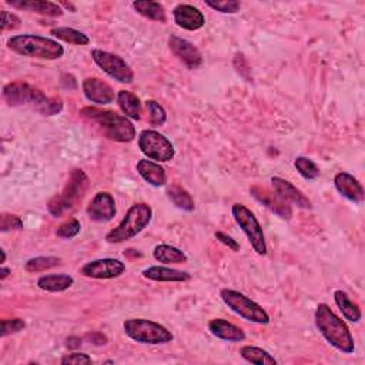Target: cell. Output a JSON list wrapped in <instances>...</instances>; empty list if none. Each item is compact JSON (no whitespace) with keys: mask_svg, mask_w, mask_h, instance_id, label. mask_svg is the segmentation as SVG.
<instances>
[{"mask_svg":"<svg viewBox=\"0 0 365 365\" xmlns=\"http://www.w3.org/2000/svg\"><path fill=\"white\" fill-rule=\"evenodd\" d=\"M4 99L11 107L29 108L43 116H56L63 110V101L60 99L49 97L40 89L23 82L6 84L4 87Z\"/></svg>","mask_w":365,"mask_h":365,"instance_id":"cell-1","label":"cell"},{"mask_svg":"<svg viewBox=\"0 0 365 365\" xmlns=\"http://www.w3.org/2000/svg\"><path fill=\"white\" fill-rule=\"evenodd\" d=\"M314 321L318 332L331 347L344 354H352L355 351L354 337L348 325L331 310L328 304L321 303L317 305Z\"/></svg>","mask_w":365,"mask_h":365,"instance_id":"cell-2","label":"cell"},{"mask_svg":"<svg viewBox=\"0 0 365 365\" xmlns=\"http://www.w3.org/2000/svg\"><path fill=\"white\" fill-rule=\"evenodd\" d=\"M80 114L96 123L103 135L117 143H130L136 139V128L126 116L99 107H84Z\"/></svg>","mask_w":365,"mask_h":365,"instance_id":"cell-3","label":"cell"},{"mask_svg":"<svg viewBox=\"0 0 365 365\" xmlns=\"http://www.w3.org/2000/svg\"><path fill=\"white\" fill-rule=\"evenodd\" d=\"M8 47L23 57L40 60H57L64 55V49L57 40L39 35L12 36L8 40Z\"/></svg>","mask_w":365,"mask_h":365,"instance_id":"cell-4","label":"cell"},{"mask_svg":"<svg viewBox=\"0 0 365 365\" xmlns=\"http://www.w3.org/2000/svg\"><path fill=\"white\" fill-rule=\"evenodd\" d=\"M152 207L146 203H136L128 210L126 215L118 223V225L107 232L106 241L108 245H121V242L132 240L152 223Z\"/></svg>","mask_w":365,"mask_h":365,"instance_id":"cell-5","label":"cell"},{"mask_svg":"<svg viewBox=\"0 0 365 365\" xmlns=\"http://www.w3.org/2000/svg\"><path fill=\"white\" fill-rule=\"evenodd\" d=\"M89 189V177L83 170L74 169L70 173V179L63 189V191L53 197L47 206L49 213L53 217H62L66 213L76 208V206L83 200L86 191Z\"/></svg>","mask_w":365,"mask_h":365,"instance_id":"cell-6","label":"cell"},{"mask_svg":"<svg viewBox=\"0 0 365 365\" xmlns=\"http://www.w3.org/2000/svg\"><path fill=\"white\" fill-rule=\"evenodd\" d=\"M125 334L139 344L160 345L169 344L174 339V335L169 328L160 322L146 320V318H130L123 322Z\"/></svg>","mask_w":365,"mask_h":365,"instance_id":"cell-7","label":"cell"},{"mask_svg":"<svg viewBox=\"0 0 365 365\" xmlns=\"http://www.w3.org/2000/svg\"><path fill=\"white\" fill-rule=\"evenodd\" d=\"M220 297L223 303L242 320L259 325L270 324L269 313L259 303L253 301L250 297L245 296L242 293L230 288H223Z\"/></svg>","mask_w":365,"mask_h":365,"instance_id":"cell-8","label":"cell"},{"mask_svg":"<svg viewBox=\"0 0 365 365\" xmlns=\"http://www.w3.org/2000/svg\"><path fill=\"white\" fill-rule=\"evenodd\" d=\"M231 213H232V217H234L235 223L238 224V227L249 238V242L252 245L253 250L259 256H266L269 252L266 235H264L263 227L259 223L256 214L249 207H246L245 204H240V203H235L231 207Z\"/></svg>","mask_w":365,"mask_h":365,"instance_id":"cell-9","label":"cell"},{"mask_svg":"<svg viewBox=\"0 0 365 365\" xmlns=\"http://www.w3.org/2000/svg\"><path fill=\"white\" fill-rule=\"evenodd\" d=\"M139 149L149 159L156 163L172 162L176 156L173 143L156 130H143L139 135Z\"/></svg>","mask_w":365,"mask_h":365,"instance_id":"cell-10","label":"cell"},{"mask_svg":"<svg viewBox=\"0 0 365 365\" xmlns=\"http://www.w3.org/2000/svg\"><path fill=\"white\" fill-rule=\"evenodd\" d=\"M90 55L93 62L113 80L123 84L133 83L135 73L123 57L101 49H93Z\"/></svg>","mask_w":365,"mask_h":365,"instance_id":"cell-11","label":"cell"},{"mask_svg":"<svg viewBox=\"0 0 365 365\" xmlns=\"http://www.w3.org/2000/svg\"><path fill=\"white\" fill-rule=\"evenodd\" d=\"M126 264L117 259H99L86 263L80 269V274L93 280H111L125 274Z\"/></svg>","mask_w":365,"mask_h":365,"instance_id":"cell-12","label":"cell"},{"mask_svg":"<svg viewBox=\"0 0 365 365\" xmlns=\"http://www.w3.org/2000/svg\"><path fill=\"white\" fill-rule=\"evenodd\" d=\"M86 213L89 218L94 223L111 221L117 214L114 197L107 191H99L89 203Z\"/></svg>","mask_w":365,"mask_h":365,"instance_id":"cell-13","label":"cell"},{"mask_svg":"<svg viewBox=\"0 0 365 365\" xmlns=\"http://www.w3.org/2000/svg\"><path fill=\"white\" fill-rule=\"evenodd\" d=\"M169 47L179 60H181L189 69H198L203 64V56L200 50L187 39L172 35L169 38Z\"/></svg>","mask_w":365,"mask_h":365,"instance_id":"cell-14","label":"cell"},{"mask_svg":"<svg viewBox=\"0 0 365 365\" xmlns=\"http://www.w3.org/2000/svg\"><path fill=\"white\" fill-rule=\"evenodd\" d=\"M83 93L86 99L97 106H107L114 101L113 87L99 77H87L82 83Z\"/></svg>","mask_w":365,"mask_h":365,"instance_id":"cell-15","label":"cell"},{"mask_svg":"<svg viewBox=\"0 0 365 365\" xmlns=\"http://www.w3.org/2000/svg\"><path fill=\"white\" fill-rule=\"evenodd\" d=\"M271 184L274 187V191L277 193V196L280 198H283L284 201H288L294 206H297L298 208L303 210H311L313 204L311 200L300 190L297 189L293 183L281 179V177H273L271 179Z\"/></svg>","mask_w":365,"mask_h":365,"instance_id":"cell-16","label":"cell"},{"mask_svg":"<svg viewBox=\"0 0 365 365\" xmlns=\"http://www.w3.org/2000/svg\"><path fill=\"white\" fill-rule=\"evenodd\" d=\"M174 23L189 32L200 30L206 25V18L203 12L191 5H177L173 11Z\"/></svg>","mask_w":365,"mask_h":365,"instance_id":"cell-17","label":"cell"},{"mask_svg":"<svg viewBox=\"0 0 365 365\" xmlns=\"http://www.w3.org/2000/svg\"><path fill=\"white\" fill-rule=\"evenodd\" d=\"M6 4L15 9L32 12L40 16H47V18L63 16L62 6L55 2H49V0H8Z\"/></svg>","mask_w":365,"mask_h":365,"instance_id":"cell-18","label":"cell"},{"mask_svg":"<svg viewBox=\"0 0 365 365\" xmlns=\"http://www.w3.org/2000/svg\"><path fill=\"white\" fill-rule=\"evenodd\" d=\"M334 186L337 191L347 200L356 204H361L364 201V189L361 183L349 173H337L334 177Z\"/></svg>","mask_w":365,"mask_h":365,"instance_id":"cell-19","label":"cell"},{"mask_svg":"<svg viewBox=\"0 0 365 365\" xmlns=\"http://www.w3.org/2000/svg\"><path fill=\"white\" fill-rule=\"evenodd\" d=\"M250 193L256 200H259L262 204H264L267 208H270L279 217L287 218V220L291 217V208L287 206V203L283 198H280L277 196V193L273 194L259 186L250 187Z\"/></svg>","mask_w":365,"mask_h":365,"instance_id":"cell-20","label":"cell"},{"mask_svg":"<svg viewBox=\"0 0 365 365\" xmlns=\"http://www.w3.org/2000/svg\"><path fill=\"white\" fill-rule=\"evenodd\" d=\"M210 332L217 337L218 339L228 341V342H241L246 339V332L242 331L235 324L224 320V318H214L208 322Z\"/></svg>","mask_w":365,"mask_h":365,"instance_id":"cell-21","label":"cell"},{"mask_svg":"<svg viewBox=\"0 0 365 365\" xmlns=\"http://www.w3.org/2000/svg\"><path fill=\"white\" fill-rule=\"evenodd\" d=\"M143 277L156 281V283H186L191 280V274L187 271H180L176 269L162 267V266H153L146 270H143Z\"/></svg>","mask_w":365,"mask_h":365,"instance_id":"cell-22","label":"cell"},{"mask_svg":"<svg viewBox=\"0 0 365 365\" xmlns=\"http://www.w3.org/2000/svg\"><path fill=\"white\" fill-rule=\"evenodd\" d=\"M136 170L140 174V177L153 187H163L167 183L166 170L163 166H160V163H156L149 159L139 160L136 164Z\"/></svg>","mask_w":365,"mask_h":365,"instance_id":"cell-23","label":"cell"},{"mask_svg":"<svg viewBox=\"0 0 365 365\" xmlns=\"http://www.w3.org/2000/svg\"><path fill=\"white\" fill-rule=\"evenodd\" d=\"M116 99H117V104H118L120 110L123 111V114L128 118H132V120L142 118L143 106H142L140 99L135 93H132L129 90H120L117 93Z\"/></svg>","mask_w":365,"mask_h":365,"instance_id":"cell-24","label":"cell"},{"mask_svg":"<svg viewBox=\"0 0 365 365\" xmlns=\"http://www.w3.org/2000/svg\"><path fill=\"white\" fill-rule=\"evenodd\" d=\"M74 284V279L69 274H47L38 280V287L47 293H62Z\"/></svg>","mask_w":365,"mask_h":365,"instance_id":"cell-25","label":"cell"},{"mask_svg":"<svg viewBox=\"0 0 365 365\" xmlns=\"http://www.w3.org/2000/svg\"><path fill=\"white\" fill-rule=\"evenodd\" d=\"M334 301L337 304V307L339 308V311L342 313V317L351 322H359V320L362 318V313L359 310V307L349 298V296L342 291V290H337L334 293Z\"/></svg>","mask_w":365,"mask_h":365,"instance_id":"cell-26","label":"cell"},{"mask_svg":"<svg viewBox=\"0 0 365 365\" xmlns=\"http://www.w3.org/2000/svg\"><path fill=\"white\" fill-rule=\"evenodd\" d=\"M133 9L142 15L143 18L153 21V22H160L166 23V9L162 4L159 2H147V0H139V2H133Z\"/></svg>","mask_w":365,"mask_h":365,"instance_id":"cell-27","label":"cell"},{"mask_svg":"<svg viewBox=\"0 0 365 365\" xmlns=\"http://www.w3.org/2000/svg\"><path fill=\"white\" fill-rule=\"evenodd\" d=\"M153 257L163 264H184L189 262L184 252L170 245H159L153 252Z\"/></svg>","mask_w":365,"mask_h":365,"instance_id":"cell-28","label":"cell"},{"mask_svg":"<svg viewBox=\"0 0 365 365\" xmlns=\"http://www.w3.org/2000/svg\"><path fill=\"white\" fill-rule=\"evenodd\" d=\"M241 358L256 365H276L277 359L266 349L254 345H245L240 349Z\"/></svg>","mask_w":365,"mask_h":365,"instance_id":"cell-29","label":"cell"},{"mask_svg":"<svg viewBox=\"0 0 365 365\" xmlns=\"http://www.w3.org/2000/svg\"><path fill=\"white\" fill-rule=\"evenodd\" d=\"M50 35L64 43L74 46H87L90 43V38L87 35L73 28H55L50 30Z\"/></svg>","mask_w":365,"mask_h":365,"instance_id":"cell-30","label":"cell"},{"mask_svg":"<svg viewBox=\"0 0 365 365\" xmlns=\"http://www.w3.org/2000/svg\"><path fill=\"white\" fill-rule=\"evenodd\" d=\"M167 196H169V198L172 200V203H173L177 208H180V210H183V211H187V213L194 211V208H196L194 200H193L191 194H190L187 190H184L183 187H180V186H173V187H170V189L167 190Z\"/></svg>","mask_w":365,"mask_h":365,"instance_id":"cell-31","label":"cell"},{"mask_svg":"<svg viewBox=\"0 0 365 365\" xmlns=\"http://www.w3.org/2000/svg\"><path fill=\"white\" fill-rule=\"evenodd\" d=\"M60 264H62V259L59 257H35L26 262L25 270L28 273H43Z\"/></svg>","mask_w":365,"mask_h":365,"instance_id":"cell-32","label":"cell"},{"mask_svg":"<svg viewBox=\"0 0 365 365\" xmlns=\"http://www.w3.org/2000/svg\"><path fill=\"white\" fill-rule=\"evenodd\" d=\"M294 167L298 172V174L305 180H315L317 177H320V169L308 157H304V156L297 157L294 160Z\"/></svg>","mask_w":365,"mask_h":365,"instance_id":"cell-33","label":"cell"},{"mask_svg":"<svg viewBox=\"0 0 365 365\" xmlns=\"http://www.w3.org/2000/svg\"><path fill=\"white\" fill-rule=\"evenodd\" d=\"M146 108L149 111V120L152 126H163L167 121V113L164 107L157 103L156 100H147L146 101Z\"/></svg>","mask_w":365,"mask_h":365,"instance_id":"cell-34","label":"cell"},{"mask_svg":"<svg viewBox=\"0 0 365 365\" xmlns=\"http://www.w3.org/2000/svg\"><path fill=\"white\" fill-rule=\"evenodd\" d=\"M80 230H82L80 221L77 218H70L57 227L56 235L64 240H70V238H74L80 232Z\"/></svg>","mask_w":365,"mask_h":365,"instance_id":"cell-35","label":"cell"},{"mask_svg":"<svg viewBox=\"0 0 365 365\" xmlns=\"http://www.w3.org/2000/svg\"><path fill=\"white\" fill-rule=\"evenodd\" d=\"M206 5L213 11L224 15H234L241 9V4L237 2V0H224V2H211V0H207Z\"/></svg>","mask_w":365,"mask_h":365,"instance_id":"cell-36","label":"cell"},{"mask_svg":"<svg viewBox=\"0 0 365 365\" xmlns=\"http://www.w3.org/2000/svg\"><path fill=\"white\" fill-rule=\"evenodd\" d=\"M22 228H23V221L21 217L15 214H8V213H4L2 217H0V230H2V232L11 231V230H22Z\"/></svg>","mask_w":365,"mask_h":365,"instance_id":"cell-37","label":"cell"},{"mask_svg":"<svg viewBox=\"0 0 365 365\" xmlns=\"http://www.w3.org/2000/svg\"><path fill=\"white\" fill-rule=\"evenodd\" d=\"M26 324L22 318H11V320H4L2 321V337H8L11 334H16L22 330H25Z\"/></svg>","mask_w":365,"mask_h":365,"instance_id":"cell-38","label":"cell"},{"mask_svg":"<svg viewBox=\"0 0 365 365\" xmlns=\"http://www.w3.org/2000/svg\"><path fill=\"white\" fill-rule=\"evenodd\" d=\"M63 365H67V364H76V365H86V364H91L93 359L90 355L84 354V352H72V354H67L62 358L60 361Z\"/></svg>","mask_w":365,"mask_h":365,"instance_id":"cell-39","label":"cell"},{"mask_svg":"<svg viewBox=\"0 0 365 365\" xmlns=\"http://www.w3.org/2000/svg\"><path fill=\"white\" fill-rule=\"evenodd\" d=\"M18 28H21V19L15 13H9V12L4 11V22H2L4 32L15 30Z\"/></svg>","mask_w":365,"mask_h":365,"instance_id":"cell-40","label":"cell"},{"mask_svg":"<svg viewBox=\"0 0 365 365\" xmlns=\"http://www.w3.org/2000/svg\"><path fill=\"white\" fill-rule=\"evenodd\" d=\"M214 237H215L220 242H223L224 246H227L230 250H232V252H238V250H240V245L237 242V240H234L232 237L227 235L225 232H223V231H215V232H214Z\"/></svg>","mask_w":365,"mask_h":365,"instance_id":"cell-41","label":"cell"},{"mask_svg":"<svg viewBox=\"0 0 365 365\" xmlns=\"http://www.w3.org/2000/svg\"><path fill=\"white\" fill-rule=\"evenodd\" d=\"M87 338L94 344V345H104L107 342V338L106 335H103L101 332H93V334H89Z\"/></svg>","mask_w":365,"mask_h":365,"instance_id":"cell-42","label":"cell"},{"mask_svg":"<svg viewBox=\"0 0 365 365\" xmlns=\"http://www.w3.org/2000/svg\"><path fill=\"white\" fill-rule=\"evenodd\" d=\"M82 345V339L77 337H70L67 338V347L69 348H79Z\"/></svg>","mask_w":365,"mask_h":365,"instance_id":"cell-43","label":"cell"},{"mask_svg":"<svg viewBox=\"0 0 365 365\" xmlns=\"http://www.w3.org/2000/svg\"><path fill=\"white\" fill-rule=\"evenodd\" d=\"M11 273H12V270H11V269H8V267L2 266V269H0V280H5Z\"/></svg>","mask_w":365,"mask_h":365,"instance_id":"cell-44","label":"cell"},{"mask_svg":"<svg viewBox=\"0 0 365 365\" xmlns=\"http://www.w3.org/2000/svg\"><path fill=\"white\" fill-rule=\"evenodd\" d=\"M0 253H2V264H5V263H6V253H5L4 249L0 250Z\"/></svg>","mask_w":365,"mask_h":365,"instance_id":"cell-45","label":"cell"}]
</instances>
